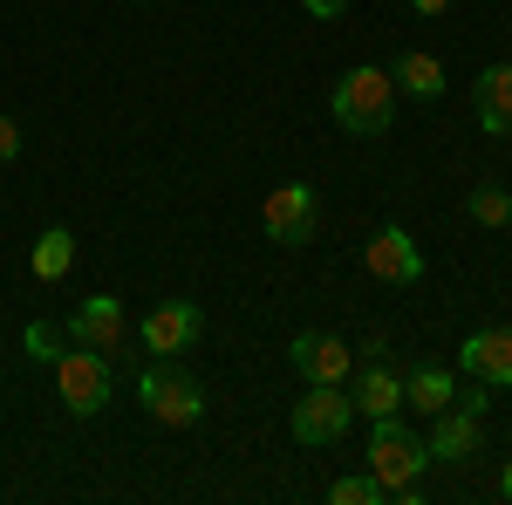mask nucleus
<instances>
[{
    "instance_id": "12",
    "label": "nucleus",
    "mask_w": 512,
    "mask_h": 505,
    "mask_svg": "<svg viewBox=\"0 0 512 505\" xmlns=\"http://www.w3.org/2000/svg\"><path fill=\"white\" fill-rule=\"evenodd\" d=\"M458 369H465V376H478V383L512 389V328H478V335H465Z\"/></svg>"
},
{
    "instance_id": "25",
    "label": "nucleus",
    "mask_w": 512,
    "mask_h": 505,
    "mask_svg": "<svg viewBox=\"0 0 512 505\" xmlns=\"http://www.w3.org/2000/svg\"><path fill=\"white\" fill-rule=\"evenodd\" d=\"M499 499L512 505V458H506V471H499Z\"/></svg>"
},
{
    "instance_id": "1",
    "label": "nucleus",
    "mask_w": 512,
    "mask_h": 505,
    "mask_svg": "<svg viewBox=\"0 0 512 505\" xmlns=\"http://www.w3.org/2000/svg\"><path fill=\"white\" fill-rule=\"evenodd\" d=\"M328 117L342 123L349 137H383L396 123V82L390 69H349V76L335 82V96H328Z\"/></svg>"
},
{
    "instance_id": "17",
    "label": "nucleus",
    "mask_w": 512,
    "mask_h": 505,
    "mask_svg": "<svg viewBox=\"0 0 512 505\" xmlns=\"http://www.w3.org/2000/svg\"><path fill=\"white\" fill-rule=\"evenodd\" d=\"M28 267H35V280H62V273L76 267V233H69V226H48V233L35 239V260H28Z\"/></svg>"
},
{
    "instance_id": "23",
    "label": "nucleus",
    "mask_w": 512,
    "mask_h": 505,
    "mask_svg": "<svg viewBox=\"0 0 512 505\" xmlns=\"http://www.w3.org/2000/svg\"><path fill=\"white\" fill-rule=\"evenodd\" d=\"M301 7H308L315 21H342V14H349V0H301Z\"/></svg>"
},
{
    "instance_id": "16",
    "label": "nucleus",
    "mask_w": 512,
    "mask_h": 505,
    "mask_svg": "<svg viewBox=\"0 0 512 505\" xmlns=\"http://www.w3.org/2000/svg\"><path fill=\"white\" fill-rule=\"evenodd\" d=\"M451 403H458V376H451V369L424 362V369H410V376H403V410L437 417V410H451Z\"/></svg>"
},
{
    "instance_id": "6",
    "label": "nucleus",
    "mask_w": 512,
    "mask_h": 505,
    "mask_svg": "<svg viewBox=\"0 0 512 505\" xmlns=\"http://www.w3.org/2000/svg\"><path fill=\"white\" fill-rule=\"evenodd\" d=\"M260 226H267V239H274V246H308V239L321 233V198H315V185H274V192H267V205H260Z\"/></svg>"
},
{
    "instance_id": "14",
    "label": "nucleus",
    "mask_w": 512,
    "mask_h": 505,
    "mask_svg": "<svg viewBox=\"0 0 512 505\" xmlns=\"http://www.w3.org/2000/svg\"><path fill=\"white\" fill-rule=\"evenodd\" d=\"M69 342L117 349V342H123V301H117V294H89V301L69 314Z\"/></svg>"
},
{
    "instance_id": "20",
    "label": "nucleus",
    "mask_w": 512,
    "mask_h": 505,
    "mask_svg": "<svg viewBox=\"0 0 512 505\" xmlns=\"http://www.w3.org/2000/svg\"><path fill=\"white\" fill-rule=\"evenodd\" d=\"M62 335H69V328H55V321H28L21 349L35 355V362H55V355H62Z\"/></svg>"
},
{
    "instance_id": "5",
    "label": "nucleus",
    "mask_w": 512,
    "mask_h": 505,
    "mask_svg": "<svg viewBox=\"0 0 512 505\" xmlns=\"http://www.w3.org/2000/svg\"><path fill=\"white\" fill-rule=\"evenodd\" d=\"M349 424H355L349 383H308V396L294 403V437L301 444H342Z\"/></svg>"
},
{
    "instance_id": "2",
    "label": "nucleus",
    "mask_w": 512,
    "mask_h": 505,
    "mask_svg": "<svg viewBox=\"0 0 512 505\" xmlns=\"http://www.w3.org/2000/svg\"><path fill=\"white\" fill-rule=\"evenodd\" d=\"M55 389H62V410H69V417H96V410L110 403V389H117L110 355L89 349V342L62 349V355H55Z\"/></svg>"
},
{
    "instance_id": "4",
    "label": "nucleus",
    "mask_w": 512,
    "mask_h": 505,
    "mask_svg": "<svg viewBox=\"0 0 512 505\" xmlns=\"http://www.w3.org/2000/svg\"><path fill=\"white\" fill-rule=\"evenodd\" d=\"M424 465H431L424 437H417L410 424H396V417H376V430H369V471L396 492V485H417Z\"/></svg>"
},
{
    "instance_id": "3",
    "label": "nucleus",
    "mask_w": 512,
    "mask_h": 505,
    "mask_svg": "<svg viewBox=\"0 0 512 505\" xmlns=\"http://www.w3.org/2000/svg\"><path fill=\"white\" fill-rule=\"evenodd\" d=\"M137 396H144V410H151L164 430H192L198 417H205V383L185 376V369H171V362H151V369L137 376Z\"/></svg>"
},
{
    "instance_id": "24",
    "label": "nucleus",
    "mask_w": 512,
    "mask_h": 505,
    "mask_svg": "<svg viewBox=\"0 0 512 505\" xmlns=\"http://www.w3.org/2000/svg\"><path fill=\"white\" fill-rule=\"evenodd\" d=\"M410 7H417V14H451L458 0H410Z\"/></svg>"
},
{
    "instance_id": "7",
    "label": "nucleus",
    "mask_w": 512,
    "mask_h": 505,
    "mask_svg": "<svg viewBox=\"0 0 512 505\" xmlns=\"http://www.w3.org/2000/svg\"><path fill=\"white\" fill-rule=\"evenodd\" d=\"M198 328H205L198 301H158V308L144 314V349L158 355V362H178L198 342Z\"/></svg>"
},
{
    "instance_id": "13",
    "label": "nucleus",
    "mask_w": 512,
    "mask_h": 505,
    "mask_svg": "<svg viewBox=\"0 0 512 505\" xmlns=\"http://www.w3.org/2000/svg\"><path fill=\"white\" fill-rule=\"evenodd\" d=\"M472 117L485 137H512V62H492L478 69L472 82Z\"/></svg>"
},
{
    "instance_id": "18",
    "label": "nucleus",
    "mask_w": 512,
    "mask_h": 505,
    "mask_svg": "<svg viewBox=\"0 0 512 505\" xmlns=\"http://www.w3.org/2000/svg\"><path fill=\"white\" fill-rule=\"evenodd\" d=\"M328 505H390V485L376 471H355V478H335L328 485Z\"/></svg>"
},
{
    "instance_id": "19",
    "label": "nucleus",
    "mask_w": 512,
    "mask_h": 505,
    "mask_svg": "<svg viewBox=\"0 0 512 505\" xmlns=\"http://www.w3.org/2000/svg\"><path fill=\"white\" fill-rule=\"evenodd\" d=\"M465 212H472L485 233H499V226H512V192H499V185H472Z\"/></svg>"
},
{
    "instance_id": "22",
    "label": "nucleus",
    "mask_w": 512,
    "mask_h": 505,
    "mask_svg": "<svg viewBox=\"0 0 512 505\" xmlns=\"http://www.w3.org/2000/svg\"><path fill=\"white\" fill-rule=\"evenodd\" d=\"M14 157H21V123L0 117V164H14Z\"/></svg>"
},
{
    "instance_id": "11",
    "label": "nucleus",
    "mask_w": 512,
    "mask_h": 505,
    "mask_svg": "<svg viewBox=\"0 0 512 505\" xmlns=\"http://www.w3.org/2000/svg\"><path fill=\"white\" fill-rule=\"evenodd\" d=\"M478 444H485V437H478V417H472V410H458V403H451V410H437L431 437H424L431 465H472Z\"/></svg>"
},
{
    "instance_id": "21",
    "label": "nucleus",
    "mask_w": 512,
    "mask_h": 505,
    "mask_svg": "<svg viewBox=\"0 0 512 505\" xmlns=\"http://www.w3.org/2000/svg\"><path fill=\"white\" fill-rule=\"evenodd\" d=\"M458 410H472V417H485V410H492V383H478V376H472V383L458 389Z\"/></svg>"
},
{
    "instance_id": "10",
    "label": "nucleus",
    "mask_w": 512,
    "mask_h": 505,
    "mask_svg": "<svg viewBox=\"0 0 512 505\" xmlns=\"http://www.w3.org/2000/svg\"><path fill=\"white\" fill-rule=\"evenodd\" d=\"M349 396H355V417H396L403 410V376L390 369V355H369V362H355L349 376Z\"/></svg>"
},
{
    "instance_id": "9",
    "label": "nucleus",
    "mask_w": 512,
    "mask_h": 505,
    "mask_svg": "<svg viewBox=\"0 0 512 505\" xmlns=\"http://www.w3.org/2000/svg\"><path fill=\"white\" fill-rule=\"evenodd\" d=\"M287 362H294L308 383H349L355 376V349L342 342V335H321V328L294 335V342H287Z\"/></svg>"
},
{
    "instance_id": "15",
    "label": "nucleus",
    "mask_w": 512,
    "mask_h": 505,
    "mask_svg": "<svg viewBox=\"0 0 512 505\" xmlns=\"http://www.w3.org/2000/svg\"><path fill=\"white\" fill-rule=\"evenodd\" d=\"M390 82H396V96H410V103H437L444 96V62L424 55V48H410V55L390 62Z\"/></svg>"
},
{
    "instance_id": "8",
    "label": "nucleus",
    "mask_w": 512,
    "mask_h": 505,
    "mask_svg": "<svg viewBox=\"0 0 512 505\" xmlns=\"http://www.w3.org/2000/svg\"><path fill=\"white\" fill-rule=\"evenodd\" d=\"M362 267L376 273L383 287H417L424 280V253H417V239L403 233V226H383V233L362 246Z\"/></svg>"
}]
</instances>
